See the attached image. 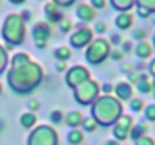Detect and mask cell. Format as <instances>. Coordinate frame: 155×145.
Here are the masks:
<instances>
[{"instance_id": "1", "label": "cell", "mask_w": 155, "mask_h": 145, "mask_svg": "<svg viewBox=\"0 0 155 145\" xmlns=\"http://www.w3.org/2000/svg\"><path fill=\"white\" fill-rule=\"evenodd\" d=\"M122 109H124L122 103L116 97H113L111 94L110 95L104 94L103 97H98L91 104V116L98 123V126L110 127L124 113Z\"/></svg>"}, {"instance_id": "2", "label": "cell", "mask_w": 155, "mask_h": 145, "mask_svg": "<svg viewBox=\"0 0 155 145\" xmlns=\"http://www.w3.org/2000/svg\"><path fill=\"white\" fill-rule=\"evenodd\" d=\"M18 70L23 73V76L20 74V80L15 82L12 85V88L18 92H30L32 89L38 88V85L42 82V68L39 64L36 62H32V60H27L21 65H17Z\"/></svg>"}, {"instance_id": "3", "label": "cell", "mask_w": 155, "mask_h": 145, "mask_svg": "<svg viewBox=\"0 0 155 145\" xmlns=\"http://www.w3.org/2000/svg\"><path fill=\"white\" fill-rule=\"evenodd\" d=\"M110 51H111L110 43L105 41L104 38H97L92 40V43L87 46L84 59L87 60L89 65H100L110 56Z\"/></svg>"}, {"instance_id": "4", "label": "cell", "mask_w": 155, "mask_h": 145, "mask_svg": "<svg viewBox=\"0 0 155 145\" xmlns=\"http://www.w3.org/2000/svg\"><path fill=\"white\" fill-rule=\"evenodd\" d=\"M100 83L94 79H89L74 88V98L81 106H91L100 97Z\"/></svg>"}, {"instance_id": "5", "label": "cell", "mask_w": 155, "mask_h": 145, "mask_svg": "<svg viewBox=\"0 0 155 145\" xmlns=\"http://www.w3.org/2000/svg\"><path fill=\"white\" fill-rule=\"evenodd\" d=\"M29 145H59V136L51 126H38L27 139Z\"/></svg>"}, {"instance_id": "6", "label": "cell", "mask_w": 155, "mask_h": 145, "mask_svg": "<svg viewBox=\"0 0 155 145\" xmlns=\"http://www.w3.org/2000/svg\"><path fill=\"white\" fill-rule=\"evenodd\" d=\"M89 79H91V71L83 65H74L65 74V83L71 89L77 88L78 85H81L83 82H86Z\"/></svg>"}, {"instance_id": "7", "label": "cell", "mask_w": 155, "mask_h": 145, "mask_svg": "<svg viewBox=\"0 0 155 145\" xmlns=\"http://www.w3.org/2000/svg\"><path fill=\"white\" fill-rule=\"evenodd\" d=\"M134 124V118L131 115H127V113H122L119 116V119L113 124V129H111V135L116 141H125L128 139L130 136V130Z\"/></svg>"}, {"instance_id": "8", "label": "cell", "mask_w": 155, "mask_h": 145, "mask_svg": "<svg viewBox=\"0 0 155 145\" xmlns=\"http://www.w3.org/2000/svg\"><path fill=\"white\" fill-rule=\"evenodd\" d=\"M32 36H33V43L35 46L42 50V48L47 47V43L51 36V27L48 23H44V21H39L35 24V27L32 29Z\"/></svg>"}, {"instance_id": "9", "label": "cell", "mask_w": 155, "mask_h": 145, "mask_svg": "<svg viewBox=\"0 0 155 145\" xmlns=\"http://www.w3.org/2000/svg\"><path fill=\"white\" fill-rule=\"evenodd\" d=\"M92 40H94V30L89 29L87 26H81L71 35L69 46L74 48H84L92 43Z\"/></svg>"}, {"instance_id": "10", "label": "cell", "mask_w": 155, "mask_h": 145, "mask_svg": "<svg viewBox=\"0 0 155 145\" xmlns=\"http://www.w3.org/2000/svg\"><path fill=\"white\" fill-rule=\"evenodd\" d=\"M113 92H114V95H116V98H117L119 101H130V100L133 98L134 89H133V85H131L130 82L120 80V82H117V83L113 86Z\"/></svg>"}, {"instance_id": "11", "label": "cell", "mask_w": 155, "mask_h": 145, "mask_svg": "<svg viewBox=\"0 0 155 145\" xmlns=\"http://www.w3.org/2000/svg\"><path fill=\"white\" fill-rule=\"evenodd\" d=\"M75 15H77V18L80 20V23H91V21L95 20V17H97V11H95L91 5H87V3H81V5L77 6Z\"/></svg>"}, {"instance_id": "12", "label": "cell", "mask_w": 155, "mask_h": 145, "mask_svg": "<svg viewBox=\"0 0 155 145\" xmlns=\"http://www.w3.org/2000/svg\"><path fill=\"white\" fill-rule=\"evenodd\" d=\"M148 130H149V124H148V121H145V119H140V121H137V123H134L133 124V127H131V130H130V139L131 141H137V139H140L142 136H145L146 133H148Z\"/></svg>"}, {"instance_id": "13", "label": "cell", "mask_w": 155, "mask_h": 145, "mask_svg": "<svg viewBox=\"0 0 155 145\" xmlns=\"http://www.w3.org/2000/svg\"><path fill=\"white\" fill-rule=\"evenodd\" d=\"M44 14H45L48 23H56V24H57V23L63 18V15H62L59 6H57L56 3H53V2L47 3V5L44 6Z\"/></svg>"}, {"instance_id": "14", "label": "cell", "mask_w": 155, "mask_h": 145, "mask_svg": "<svg viewBox=\"0 0 155 145\" xmlns=\"http://www.w3.org/2000/svg\"><path fill=\"white\" fill-rule=\"evenodd\" d=\"M134 53L136 56L140 59V60H145V59H149L154 53V47L148 43V41H139L134 47Z\"/></svg>"}, {"instance_id": "15", "label": "cell", "mask_w": 155, "mask_h": 145, "mask_svg": "<svg viewBox=\"0 0 155 145\" xmlns=\"http://www.w3.org/2000/svg\"><path fill=\"white\" fill-rule=\"evenodd\" d=\"M83 113L80 110H69L68 113H65V124L69 127V129H78L81 126V121H83Z\"/></svg>"}, {"instance_id": "16", "label": "cell", "mask_w": 155, "mask_h": 145, "mask_svg": "<svg viewBox=\"0 0 155 145\" xmlns=\"http://www.w3.org/2000/svg\"><path fill=\"white\" fill-rule=\"evenodd\" d=\"M133 23H134V18H133V14L131 12H119L117 17L114 18V24L120 30L130 29L133 26Z\"/></svg>"}, {"instance_id": "17", "label": "cell", "mask_w": 155, "mask_h": 145, "mask_svg": "<svg viewBox=\"0 0 155 145\" xmlns=\"http://www.w3.org/2000/svg\"><path fill=\"white\" fill-rule=\"evenodd\" d=\"M136 89L140 94H151L152 92V79L146 73H140V80L136 83Z\"/></svg>"}, {"instance_id": "18", "label": "cell", "mask_w": 155, "mask_h": 145, "mask_svg": "<svg viewBox=\"0 0 155 145\" xmlns=\"http://www.w3.org/2000/svg\"><path fill=\"white\" fill-rule=\"evenodd\" d=\"M84 141V133L80 129H71L66 135V142L69 145H81Z\"/></svg>"}, {"instance_id": "19", "label": "cell", "mask_w": 155, "mask_h": 145, "mask_svg": "<svg viewBox=\"0 0 155 145\" xmlns=\"http://www.w3.org/2000/svg\"><path fill=\"white\" fill-rule=\"evenodd\" d=\"M36 121H38V118H36L35 112H26V113H23L21 118H20V124H21L24 129H32V127L36 124Z\"/></svg>"}, {"instance_id": "20", "label": "cell", "mask_w": 155, "mask_h": 145, "mask_svg": "<svg viewBox=\"0 0 155 145\" xmlns=\"http://www.w3.org/2000/svg\"><path fill=\"white\" fill-rule=\"evenodd\" d=\"M110 3L114 9H117L120 12H128L133 8L134 0H110Z\"/></svg>"}, {"instance_id": "21", "label": "cell", "mask_w": 155, "mask_h": 145, "mask_svg": "<svg viewBox=\"0 0 155 145\" xmlns=\"http://www.w3.org/2000/svg\"><path fill=\"white\" fill-rule=\"evenodd\" d=\"M53 54H54V57H56L57 60H68V59L72 56V51H71V48L69 47L62 46V47L56 48V50L53 51Z\"/></svg>"}, {"instance_id": "22", "label": "cell", "mask_w": 155, "mask_h": 145, "mask_svg": "<svg viewBox=\"0 0 155 145\" xmlns=\"http://www.w3.org/2000/svg\"><path fill=\"white\" fill-rule=\"evenodd\" d=\"M81 129L83 132H87V133H94L97 129H98V123L92 118V116H87V118H83L81 121Z\"/></svg>"}, {"instance_id": "23", "label": "cell", "mask_w": 155, "mask_h": 145, "mask_svg": "<svg viewBox=\"0 0 155 145\" xmlns=\"http://www.w3.org/2000/svg\"><path fill=\"white\" fill-rule=\"evenodd\" d=\"M128 103H130L131 112H134V113H140V112H143V109H145V103H143V100L139 98V97H133Z\"/></svg>"}, {"instance_id": "24", "label": "cell", "mask_w": 155, "mask_h": 145, "mask_svg": "<svg viewBox=\"0 0 155 145\" xmlns=\"http://www.w3.org/2000/svg\"><path fill=\"white\" fill-rule=\"evenodd\" d=\"M143 116H145V121L155 123V103H149L148 106H145V109H143Z\"/></svg>"}, {"instance_id": "25", "label": "cell", "mask_w": 155, "mask_h": 145, "mask_svg": "<svg viewBox=\"0 0 155 145\" xmlns=\"http://www.w3.org/2000/svg\"><path fill=\"white\" fill-rule=\"evenodd\" d=\"M63 119H65V113H63L60 109H54V110H51V113H50V121H51L54 126L62 124Z\"/></svg>"}, {"instance_id": "26", "label": "cell", "mask_w": 155, "mask_h": 145, "mask_svg": "<svg viewBox=\"0 0 155 145\" xmlns=\"http://www.w3.org/2000/svg\"><path fill=\"white\" fill-rule=\"evenodd\" d=\"M137 8L145 9V11H148V12L152 15L155 12V0H139Z\"/></svg>"}, {"instance_id": "27", "label": "cell", "mask_w": 155, "mask_h": 145, "mask_svg": "<svg viewBox=\"0 0 155 145\" xmlns=\"http://www.w3.org/2000/svg\"><path fill=\"white\" fill-rule=\"evenodd\" d=\"M57 26H59V29H60V32L62 33H69V30L74 27V23L69 20V18H62L59 23H57Z\"/></svg>"}, {"instance_id": "28", "label": "cell", "mask_w": 155, "mask_h": 145, "mask_svg": "<svg viewBox=\"0 0 155 145\" xmlns=\"http://www.w3.org/2000/svg\"><path fill=\"white\" fill-rule=\"evenodd\" d=\"M131 36H133L136 41H145V38L148 36V32H146L145 29L139 27V29H134V30H133Z\"/></svg>"}, {"instance_id": "29", "label": "cell", "mask_w": 155, "mask_h": 145, "mask_svg": "<svg viewBox=\"0 0 155 145\" xmlns=\"http://www.w3.org/2000/svg\"><path fill=\"white\" fill-rule=\"evenodd\" d=\"M108 57H110L111 60H114V62H119V60L124 59V53H122V50H119V48H111Z\"/></svg>"}, {"instance_id": "30", "label": "cell", "mask_w": 155, "mask_h": 145, "mask_svg": "<svg viewBox=\"0 0 155 145\" xmlns=\"http://www.w3.org/2000/svg\"><path fill=\"white\" fill-rule=\"evenodd\" d=\"M134 145H155V139L154 138H151V136H148V135H145V136H142L140 139H137Z\"/></svg>"}, {"instance_id": "31", "label": "cell", "mask_w": 155, "mask_h": 145, "mask_svg": "<svg viewBox=\"0 0 155 145\" xmlns=\"http://www.w3.org/2000/svg\"><path fill=\"white\" fill-rule=\"evenodd\" d=\"M107 30H108V27H107V24H105L104 21H98V23L94 26V32H95L97 35H104Z\"/></svg>"}, {"instance_id": "32", "label": "cell", "mask_w": 155, "mask_h": 145, "mask_svg": "<svg viewBox=\"0 0 155 145\" xmlns=\"http://www.w3.org/2000/svg\"><path fill=\"white\" fill-rule=\"evenodd\" d=\"M140 80V71H131L130 74H127V82H130L131 85H136Z\"/></svg>"}, {"instance_id": "33", "label": "cell", "mask_w": 155, "mask_h": 145, "mask_svg": "<svg viewBox=\"0 0 155 145\" xmlns=\"http://www.w3.org/2000/svg\"><path fill=\"white\" fill-rule=\"evenodd\" d=\"M122 41H124V38H122V35L120 33H113L111 36H110V46H116V47H119L120 44H122Z\"/></svg>"}, {"instance_id": "34", "label": "cell", "mask_w": 155, "mask_h": 145, "mask_svg": "<svg viewBox=\"0 0 155 145\" xmlns=\"http://www.w3.org/2000/svg\"><path fill=\"white\" fill-rule=\"evenodd\" d=\"M39 107H41V104H39V101H38L36 98H30V100L27 101V109H29V112H36V110H39Z\"/></svg>"}, {"instance_id": "35", "label": "cell", "mask_w": 155, "mask_h": 145, "mask_svg": "<svg viewBox=\"0 0 155 145\" xmlns=\"http://www.w3.org/2000/svg\"><path fill=\"white\" fill-rule=\"evenodd\" d=\"M119 47H120V50H122L124 54H127V53H130V51L133 50V43H131L130 40H124L122 44H120Z\"/></svg>"}, {"instance_id": "36", "label": "cell", "mask_w": 155, "mask_h": 145, "mask_svg": "<svg viewBox=\"0 0 155 145\" xmlns=\"http://www.w3.org/2000/svg\"><path fill=\"white\" fill-rule=\"evenodd\" d=\"M54 68H56L57 73H65L66 68H68V64H66V60H57L56 65H54Z\"/></svg>"}, {"instance_id": "37", "label": "cell", "mask_w": 155, "mask_h": 145, "mask_svg": "<svg viewBox=\"0 0 155 145\" xmlns=\"http://www.w3.org/2000/svg\"><path fill=\"white\" fill-rule=\"evenodd\" d=\"M107 5V0H91V6L94 9H103Z\"/></svg>"}, {"instance_id": "38", "label": "cell", "mask_w": 155, "mask_h": 145, "mask_svg": "<svg viewBox=\"0 0 155 145\" xmlns=\"http://www.w3.org/2000/svg\"><path fill=\"white\" fill-rule=\"evenodd\" d=\"M100 91L104 92V94H107V95H110V94L113 92V85L108 83V82H107V83H103V85L100 86Z\"/></svg>"}, {"instance_id": "39", "label": "cell", "mask_w": 155, "mask_h": 145, "mask_svg": "<svg viewBox=\"0 0 155 145\" xmlns=\"http://www.w3.org/2000/svg\"><path fill=\"white\" fill-rule=\"evenodd\" d=\"M75 0H53V3H56L57 6H62V8H68V6H72Z\"/></svg>"}, {"instance_id": "40", "label": "cell", "mask_w": 155, "mask_h": 145, "mask_svg": "<svg viewBox=\"0 0 155 145\" xmlns=\"http://www.w3.org/2000/svg\"><path fill=\"white\" fill-rule=\"evenodd\" d=\"M148 71H149V76L155 80V57L149 62V65H148Z\"/></svg>"}, {"instance_id": "41", "label": "cell", "mask_w": 155, "mask_h": 145, "mask_svg": "<svg viewBox=\"0 0 155 145\" xmlns=\"http://www.w3.org/2000/svg\"><path fill=\"white\" fill-rule=\"evenodd\" d=\"M131 71H133V65H130V64L122 65V73H124V74H130Z\"/></svg>"}, {"instance_id": "42", "label": "cell", "mask_w": 155, "mask_h": 145, "mask_svg": "<svg viewBox=\"0 0 155 145\" xmlns=\"http://www.w3.org/2000/svg\"><path fill=\"white\" fill-rule=\"evenodd\" d=\"M104 145H120V142L119 141H116L114 138L113 139H108V141H105V144Z\"/></svg>"}, {"instance_id": "43", "label": "cell", "mask_w": 155, "mask_h": 145, "mask_svg": "<svg viewBox=\"0 0 155 145\" xmlns=\"http://www.w3.org/2000/svg\"><path fill=\"white\" fill-rule=\"evenodd\" d=\"M29 12H30V11H27V9L23 11V12H21V18H23V20H29V18H30V14H29Z\"/></svg>"}, {"instance_id": "44", "label": "cell", "mask_w": 155, "mask_h": 145, "mask_svg": "<svg viewBox=\"0 0 155 145\" xmlns=\"http://www.w3.org/2000/svg\"><path fill=\"white\" fill-rule=\"evenodd\" d=\"M12 3H23V2H26V0H11Z\"/></svg>"}, {"instance_id": "45", "label": "cell", "mask_w": 155, "mask_h": 145, "mask_svg": "<svg viewBox=\"0 0 155 145\" xmlns=\"http://www.w3.org/2000/svg\"><path fill=\"white\" fill-rule=\"evenodd\" d=\"M152 47H154V50H155V33H154V36H152Z\"/></svg>"}, {"instance_id": "46", "label": "cell", "mask_w": 155, "mask_h": 145, "mask_svg": "<svg viewBox=\"0 0 155 145\" xmlns=\"http://www.w3.org/2000/svg\"><path fill=\"white\" fill-rule=\"evenodd\" d=\"M151 17H152V23H154V24H155V12H154V14H152V15H151Z\"/></svg>"}]
</instances>
